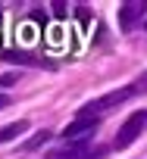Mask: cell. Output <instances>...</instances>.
Returning <instances> with one entry per match:
<instances>
[{
    "instance_id": "obj_1",
    "label": "cell",
    "mask_w": 147,
    "mask_h": 159,
    "mask_svg": "<svg viewBox=\"0 0 147 159\" xmlns=\"http://www.w3.org/2000/svg\"><path fill=\"white\" fill-rule=\"evenodd\" d=\"M131 94H135V88H119V91H110V94H103V97L91 100L88 106H82V109H78V119H97L100 112H107V109H113V106L125 103Z\"/></svg>"
},
{
    "instance_id": "obj_2",
    "label": "cell",
    "mask_w": 147,
    "mask_h": 159,
    "mask_svg": "<svg viewBox=\"0 0 147 159\" xmlns=\"http://www.w3.org/2000/svg\"><path fill=\"white\" fill-rule=\"evenodd\" d=\"M144 122H147V112H131L125 122H122V128H119V134H116V150H125V147H131L135 140H138V134L144 131Z\"/></svg>"
},
{
    "instance_id": "obj_3",
    "label": "cell",
    "mask_w": 147,
    "mask_h": 159,
    "mask_svg": "<svg viewBox=\"0 0 147 159\" xmlns=\"http://www.w3.org/2000/svg\"><path fill=\"white\" fill-rule=\"evenodd\" d=\"M100 153H103L100 147H91L85 140V143H66V147L53 150L50 159H100Z\"/></svg>"
},
{
    "instance_id": "obj_4",
    "label": "cell",
    "mask_w": 147,
    "mask_h": 159,
    "mask_svg": "<svg viewBox=\"0 0 147 159\" xmlns=\"http://www.w3.org/2000/svg\"><path fill=\"white\" fill-rule=\"evenodd\" d=\"M97 119H75L72 125H66L63 128V140L66 143H85V137H91L94 131H97Z\"/></svg>"
},
{
    "instance_id": "obj_5",
    "label": "cell",
    "mask_w": 147,
    "mask_h": 159,
    "mask_svg": "<svg viewBox=\"0 0 147 159\" xmlns=\"http://www.w3.org/2000/svg\"><path fill=\"white\" fill-rule=\"evenodd\" d=\"M144 13H147V3H144V0H128V3H122V7H119V28H122V31H131L135 22L144 19Z\"/></svg>"
},
{
    "instance_id": "obj_6",
    "label": "cell",
    "mask_w": 147,
    "mask_h": 159,
    "mask_svg": "<svg viewBox=\"0 0 147 159\" xmlns=\"http://www.w3.org/2000/svg\"><path fill=\"white\" fill-rule=\"evenodd\" d=\"M0 59L22 62V66H47V69H50V62H44V59H38V56H31V53H25V50H7V53H0Z\"/></svg>"
},
{
    "instance_id": "obj_7",
    "label": "cell",
    "mask_w": 147,
    "mask_h": 159,
    "mask_svg": "<svg viewBox=\"0 0 147 159\" xmlns=\"http://www.w3.org/2000/svg\"><path fill=\"white\" fill-rule=\"evenodd\" d=\"M25 131H28V119L10 122V125H3V128H0V143H7V140H16V137H22Z\"/></svg>"
},
{
    "instance_id": "obj_8",
    "label": "cell",
    "mask_w": 147,
    "mask_h": 159,
    "mask_svg": "<svg viewBox=\"0 0 147 159\" xmlns=\"http://www.w3.org/2000/svg\"><path fill=\"white\" fill-rule=\"evenodd\" d=\"M47 140H50V131H38L35 137H28V140L22 143V153H35V150H38V147H44Z\"/></svg>"
},
{
    "instance_id": "obj_9",
    "label": "cell",
    "mask_w": 147,
    "mask_h": 159,
    "mask_svg": "<svg viewBox=\"0 0 147 159\" xmlns=\"http://www.w3.org/2000/svg\"><path fill=\"white\" fill-rule=\"evenodd\" d=\"M50 7H53L50 13H53L56 19H66V16H69V10H66V3H63V0H56V3H50Z\"/></svg>"
},
{
    "instance_id": "obj_10",
    "label": "cell",
    "mask_w": 147,
    "mask_h": 159,
    "mask_svg": "<svg viewBox=\"0 0 147 159\" xmlns=\"http://www.w3.org/2000/svg\"><path fill=\"white\" fill-rule=\"evenodd\" d=\"M144 91H147V72H144L138 81H135V94H144Z\"/></svg>"
},
{
    "instance_id": "obj_11",
    "label": "cell",
    "mask_w": 147,
    "mask_h": 159,
    "mask_svg": "<svg viewBox=\"0 0 147 159\" xmlns=\"http://www.w3.org/2000/svg\"><path fill=\"white\" fill-rule=\"evenodd\" d=\"M31 22H38V25H47V13H41V10H31Z\"/></svg>"
},
{
    "instance_id": "obj_12",
    "label": "cell",
    "mask_w": 147,
    "mask_h": 159,
    "mask_svg": "<svg viewBox=\"0 0 147 159\" xmlns=\"http://www.w3.org/2000/svg\"><path fill=\"white\" fill-rule=\"evenodd\" d=\"M3 106H10V97H3V94H0V109H3Z\"/></svg>"
},
{
    "instance_id": "obj_13",
    "label": "cell",
    "mask_w": 147,
    "mask_h": 159,
    "mask_svg": "<svg viewBox=\"0 0 147 159\" xmlns=\"http://www.w3.org/2000/svg\"><path fill=\"white\" fill-rule=\"evenodd\" d=\"M144 125H147V122H144Z\"/></svg>"
}]
</instances>
